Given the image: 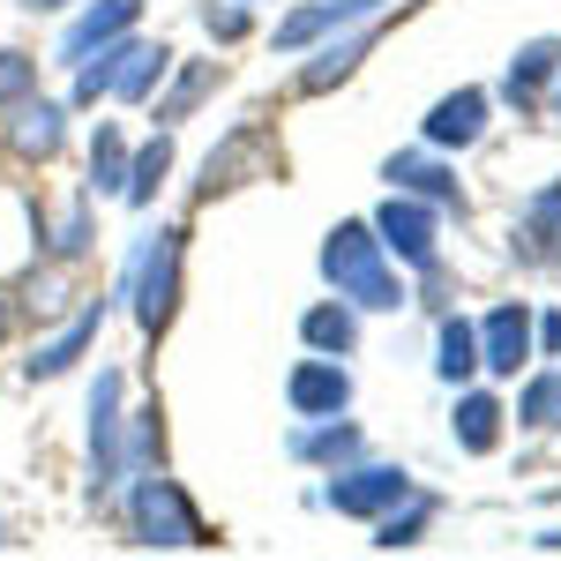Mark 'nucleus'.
Listing matches in <instances>:
<instances>
[{
    "label": "nucleus",
    "mask_w": 561,
    "mask_h": 561,
    "mask_svg": "<svg viewBox=\"0 0 561 561\" xmlns=\"http://www.w3.org/2000/svg\"><path fill=\"white\" fill-rule=\"evenodd\" d=\"M322 277H330L337 300H352V307H375V314L404 307V285H397V270H389V248H382V232H375V217H345V225L322 240Z\"/></svg>",
    "instance_id": "f257e3e1"
},
{
    "label": "nucleus",
    "mask_w": 561,
    "mask_h": 561,
    "mask_svg": "<svg viewBox=\"0 0 561 561\" xmlns=\"http://www.w3.org/2000/svg\"><path fill=\"white\" fill-rule=\"evenodd\" d=\"M128 539H135V547H165V554L217 547L210 524L195 517V502L180 494V479H165L158 465H142V472L128 479Z\"/></svg>",
    "instance_id": "f03ea898"
},
{
    "label": "nucleus",
    "mask_w": 561,
    "mask_h": 561,
    "mask_svg": "<svg viewBox=\"0 0 561 561\" xmlns=\"http://www.w3.org/2000/svg\"><path fill=\"white\" fill-rule=\"evenodd\" d=\"M121 300L135 307V322H142V337H165L180 314V225H158L128 262V293Z\"/></svg>",
    "instance_id": "7ed1b4c3"
},
{
    "label": "nucleus",
    "mask_w": 561,
    "mask_h": 561,
    "mask_svg": "<svg viewBox=\"0 0 561 561\" xmlns=\"http://www.w3.org/2000/svg\"><path fill=\"white\" fill-rule=\"evenodd\" d=\"M121 389L128 382H121L113 367L98 375V389H90V494H98V502L128 479V449H121V427H128V420H121Z\"/></svg>",
    "instance_id": "20e7f679"
},
{
    "label": "nucleus",
    "mask_w": 561,
    "mask_h": 561,
    "mask_svg": "<svg viewBox=\"0 0 561 561\" xmlns=\"http://www.w3.org/2000/svg\"><path fill=\"white\" fill-rule=\"evenodd\" d=\"M412 494V472L404 465H337V479L322 486V502L337 510V517H382V510H397Z\"/></svg>",
    "instance_id": "39448f33"
},
{
    "label": "nucleus",
    "mask_w": 561,
    "mask_h": 561,
    "mask_svg": "<svg viewBox=\"0 0 561 561\" xmlns=\"http://www.w3.org/2000/svg\"><path fill=\"white\" fill-rule=\"evenodd\" d=\"M375 232H382L389 255H404L412 270H434L442 262V248H434V210L420 195H389L382 210H375Z\"/></svg>",
    "instance_id": "423d86ee"
},
{
    "label": "nucleus",
    "mask_w": 561,
    "mask_h": 561,
    "mask_svg": "<svg viewBox=\"0 0 561 561\" xmlns=\"http://www.w3.org/2000/svg\"><path fill=\"white\" fill-rule=\"evenodd\" d=\"M8 113H15V121H8V150H15V158H31V165L60 158V142H68V105H53V98H38V90H23Z\"/></svg>",
    "instance_id": "0eeeda50"
},
{
    "label": "nucleus",
    "mask_w": 561,
    "mask_h": 561,
    "mask_svg": "<svg viewBox=\"0 0 561 561\" xmlns=\"http://www.w3.org/2000/svg\"><path fill=\"white\" fill-rule=\"evenodd\" d=\"M285 404H293L300 420H330V412L352 404V375L330 359V352H314V359H300V367L285 375Z\"/></svg>",
    "instance_id": "6e6552de"
},
{
    "label": "nucleus",
    "mask_w": 561,
    "mask_h": 561,
    "mask_svg": "<svg viewBox=\"0 0 561 561\" xmlns=\"http://www.w3.org/2000/svg\"><path fill=\"white\" fill-rule=\"evenodd\" d=\"M389 0H307L293 8L285 23H277V53H307L314 38H330V31H352V23H367V15H382Z\"/></svg>",
    "instance_id": "1a4fd4ad"
},
{
    "label": "nucleus",
    "mask_w": 561,
    "mask_h": 561,
    "mask_svg": "<svg viewBox=\"0 0 561 561\" xmlns=\"http://www.w3.org/2000/svg\"><path fill=\"white\" fill-rule=\"evenodd\" d=\"M382 180L397 187V195H420V203H442V210L465 217V187H457V173L434 158V150H397L382 165Z\"/></svg>",
    "instance_id": "9d476101"
},
{
    "label": "nucleus",
    "mask_w": 561,
    "mask_h": 561,
    "mask_svg": "<svg viewBox=\"0 0 561 561\" xmlns=\"http://www.w3.org/2000/svg\"><path fill=\"white\" fill-rule=\"evenodd\" d=\"M382 15H389V8H382ZM382 15H367V23H352V31H330V45L300 68V98H322V90L345 83L352 68L367 60V45H375V23H382Z\"/></svg>",
    "instance_id": "9b49d317"
},
{
    "label": "nucleus",
    "mask_w": 561,
    "mask_h": 561,
    "mask_svg": "<svg viewBox=\"0 0 561 561\" xmlns=\"http://www.w3.org/2000/svg\"><path fill=\"white\" fill-rule=\"evenodd\" d=\"M524 359H531V307L510 300V307H494V314L479 322V367H486V375H517Z\"/></svg>",
    "instance_id": "f8f14e48"
},
{
    "label": "nucleus",
    "mask_w": 561,
    "mask_h": 561,
    "mask_svg": "<svg viewBox=\"0 0 561 561\" xmlns=\"http://www.w3.org/2000/svg\"><path fill=\"white\" fill-rule=\"evenodd\" d=\"M135 15H142V0H90L83 15L68 23V38H60V68H83L98 45H113L121 31H135Z\"/></svg>",
    "instance_id": "ddd939ff"
},
{
    "label": "nucleus",
    "mask_w": 561,
    "mask_h": 561,
    "mask_svg": "<svg viewBox=\"0 0 561 561\" xmlns=\"http://www.w3.org/2000/svg\"><path fill=\"white\" fill-rule=\"evenodd\" d=\"M98 330H105V300H90L83 314H76V322L60 330V337H45V345H31V359H23V375H31V382H60V375H68V367H76V359H83L90 345H98Z\"/></svg>",
    "instance_id": "4468645a"
},
{
    "label": "nucleus",
    "mask_w": 561,
    "mask_h": 561,
    "mask_svg": "<svg viewBox=\"0 0 561 561\" xmlns=\"http://www.w3.org/2000/svg\"><path fill=\"white\" fill-rule=\"evenodd\" d=\"M479 135H486V90H449L442 105L427 113V150H472Z\"/></svg>",
    "instance_id": "2eb2a0df"
},
{
    "label": "nucleus",
    "mask_w": 561,
    "mask_h": 561,
    "mask_svg": "<svg viewBox=\"0 0 561 561\" xmlns=\"http://www.w3.org/2000/svg\"><path fill=\"white\" fill-rule=\"evenodd\" d=\"M517 255L539 262V270H554L561 262V180H547L517 217Z\"/></svg>",
    "instance_id": "dca6fc26"
},
{
    "label": "nucleus",
    "mask_w": 561,
    "mask_h": 561,
    "mask_svg": "<svg viewBox=\"0 0 561 561\" xmlns=\"http://www.w3.org/2000/svg\"><path fill=\"white\" fill-rule=\"evenodd\" d=\"M561 76V38H531L517 45V60H510V76H502V90H510V105L517 113H531L539 105V90Z\"/></svg>",
    "instance_id": "f3484780"
},
{
    "label": "nucleus",
    "mask_w": 561,
    "mask_h": 561,
    "mask_svg": "<svg viewBox=\"0 0 561 561\" xmlns=\"http://www.w3.org/2000/svg\"><path fill=\"white\" fill-rule=\"evenodd\" d=\"M180 53L165 38L150 45V38H128V53H121V76H113V98H121V105H142V98H150V90L165 83V68H173Z\"/></svg>",
    "instance_id": "a211bd4d"
},
{
    "label": "nucleus",
    "mask_w": 561,
    "mask_h": 561,
    "mask_svg": "<svg viewBox=\"0 0 561 561\" xmlns=\"http://www.w3.org/2000/svg\"><path fill=\"white\" fill-rule=\"evenodd\" d=\"M217 83H225V68H217V60H187L173 83H165V98L150 105V121H158V128H180V121H187V113H195Z\"/></svg>",
    "instance_id": "6ab92c4d"
},
{
    "label": "nucleus",
    "mask_w": 561,
    "mask_h": 561,
    "mask_svg": "<svg viewBox=\"0 0 561 561\" xmlns=\"http://www.w3.org/2000/svg\"><path fill=\"white\" fill-rule=\"evenodd\" d=\"M165 173H173V128H158L142 150H128V187H121V203L150 210V203H158V187H165Z\"/></svg>",
    "instance_id": "aec40b11"
},
{
    "label": "nucleus",
    "mask_w": 561,
    "mask_h": 561,
    "mask_svg": "<svg viewBox=\"0 0 561 561\" xmlns=\"http://www.w3.org/2000/svg\"><path fill=\"white\" fill-rule=\"evenodd\" d=\"M300 337L307 352H330V359H345L352 345H359V314H352V300H322L300 314Z\"/></svg>",
    "instance_id": "412c9836"
},
{
    "label": "nucleus",
    "mask_w": 561,
    "mask_h": 561,
    "mask_svg": "<svg viewBox=\"0 0 561 561\" xmlns=\"http://www.w3.org/2000/svg\"><path fill=\"white\" fill-rule=\"evenodd\" d=\"M293 457H300V465H330V472H337V465H352V457H359V427H345V420L330 412V420H314V427L293 434Z\"/></svg>",
    "instance_id": "4be33fe9"
},
{
    "label": "nucleus",
    "mask_w": 561,
    "mask_h": 561,
    "mask_svg": "<svg viewBox=\"0 0 561 561\" xmlns=\"http://www.w3.org/2000/svg\"><path fill=\"white\" fill-rule=\"evenodd\" d=\"M502 404L486 397V389H472V397H457V449H472V457H486L494 442H502Z\"/></svg>",
    "instance_id": "5701e85b"
},
{
    "label": "nucleus",
    "mask_w": 561,
    "mask_h": 561,
    "mask_svg": "<svg viewBox=\"0 0 561 561\" xmlns=\"http://www.w3.org/2000/svg\"><path fill=\"white\" fill-rule=\"evenodd\" d=\"M121 187H128V135L113 121H98V135H90V195H121Z\"/></svg>",
    "instance_id": "b1692460"
},
{
    "label": "nucleus",
    "mask_w": 561,
    "mask_h": 561,
    "mask_svg": "<svg viewBox=\"0 0 561 561\" xmlns=\"http://www.w3.org/2000/svg\"><path fill=\"white\" fill-rule=\"evenodd\" d=\"M427 524H434V502H427V494H404L397 510H382V517H375V547H382V554L420 547V531H427Z\"/></svg>",
    "instance_id": "393cba45"
},
{
    "label": "nucleus",
    "mask_w": 561,
    "mask_h": 561,
    "mask_svg": "<svg viewBox=\"0 0 561 561\" xmlns=\"http://www.w3.org/2000/svg\"><path fill=\"white\" fill-rule=\"evenodd\" d=\"M517 420H524L531 434H554V427H561V367H554V375H531V382H524Z\"/></svg>",
    "instance_id": "a878e982"
},
{
    "label": "nucleus",
    "mask_w": 561,
    "mask_h": 561,
    "mask_svg": "<svg viewBox=\"0 0 561 561\" xmlns=\"http://www.w3.org/2000/svg\"><path fill=\"white\" fill-rule=\"evenodd\" d=\"M248 150H255V128H240L225 150H210V158H203V180H195V195L210 203V195H225V187H240V158H248Z\"/></svg>",
    "instance_id": "bb28decb"
},
{
    "label": "nucleus",
    "mask_w": 561,
    "mask_h": 561,
    "mask_svg": "<svg viewBox=\"0 0 561 561\" xmlns=\"http://www.w3.org/2000/svg\"><path fill=\"white\" fill-rule=\"evenodd\" d=\"M434 367H442V382H465V375L479 367V330L465 322V314L442 322V359H434Z\"/></svg>",
    "instance_id": "cd10ccee"
},
{
    "label": "nucleus",
    "mask_w": 561,
    "mask_h": 561,
    "mask_svg": "<svg viewBox=\"0 0 561 561\" xmlns=\"http://www.w3.org/2000/svg\"><path fill=\"white\" fill-rule=\"evenodd\" d=\"M23 90H38V60H31V53H15V45H0V113H8Z\"/></svg>",
    "instance_id": "c85d7f7f"
},
{
    "label": "nucleus",
    "mask_w": 561,
    "mask_h": 561,
    "mask_svg": "<svg viewBox=\"0 0 561 561\" xmlns=\"http://www.w3.org/2000/svg\"><path fill=\"white\" fill-rule=\"evenodd\" d=\"M203 31H210L217 45L248 38V8H240V0H203Z\"/></svg>",
    "instance_id": "c756f323"
},
{
    "label": "nucleus",
    "mask_w": 561,
    "mask_h": 561,
    "mask_svg": "<svg viewBox=\"0 0 561 561\" xmlns=\"http://www.w3.org/2000/svg\"><path fill=\"white\" fill-rule=\"evenodd\" d=\"M53 255H60V262H83V255H90V217H83V210L60 217V240H53Z\"/></svg>",
    "instance_id": "7c9ffc66"
},
{
    "label": "nucleus",
    "mask_w": 561,
    "mask_h": 561,
    "mask_svg": "<svg viewBox=\"0 0 561 561\" xmlns=\"http://www.w3.org/2000/svg\"><path fill=\"white\" fill-rule=\"evenodd\" d=\"M531 330H539V345H547V352H554V359H561V307H554V314H547V322H531Z\"/></svg>",
    "instance_id": "2f4dec72"
},
{
    "label": "nucleus",
    "mask_w": 561,
    "mask_h": 561,
    "mask_svg": "<svg viewBox=\"0 0 561 561\" xmlns=\"http://www.w3.org/2000/svg\"><path fill=\"white\" fill-rule=\"evenodd\" d=\"M15 8H31V15H53V8H76V0H15Z\"/></svg>",
    "instance_id": "473e14b6"
},
{
    "label": "nucleus",
    "mask_w": 561,
    "mask_h": 561,
    "mask_svg": "<svg viewBox=\"0 0 561 561\" xmlns=\"http://www.w3.org/2000/svg\"><path fill=\"white\" fill-rule=\"evenodd\" d=\"M8 322H15V307H8V293H0V345H8Z\"/></svg>",
    "instance_id": "72a5a7b5"
},
{
    "label": "nucleus",
    "mask_w": 561,
    "mask_h": 561,
    "mask_svg": "<svg viewBox=\"0 0 561 561\" xmlns=\"http://www.w3.org/2000/svg\"><path fill=\"white\" fill-rule=\"evenodd\" d=\"M554 113H561V83H554Z\"/></svg>",
    "instance_id": "f704fd0d"
}]
</instances>
